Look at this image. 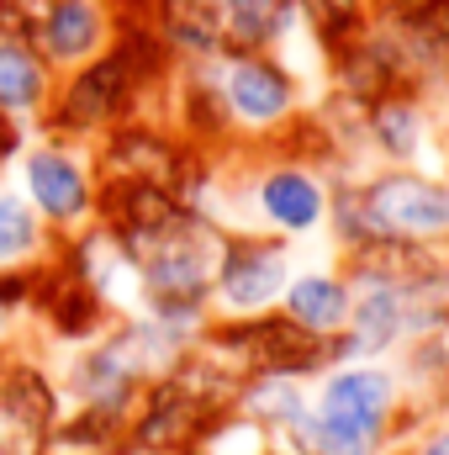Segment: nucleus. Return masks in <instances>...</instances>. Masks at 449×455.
Returning a JSON list of instances; mask_svg holds the SVG:
<instances>
[{
	"instance_id": "2eb2a0df",
	"label": "nucleus",
	"mask_w": 449,
	"mask_h": 455,
	"mask_svg": "<svg viewBox=\"0 0 449 455\" xmlns=\"http://www.w3.org/2000/svg\"><path fill=\"white\" fill-rule=\"evenodd\" d=\"M259 349H264V360L280 365V371H296V365H312V360H318V339L302 334V329H264V334H259Z\"/></svg>"
},
{
	"instance_id": "a211bd4d",
	"label": "nucleus",
	"mask_w": 449,
	"mask_h": 455,
	"mask_svg": "<svg viewBox=\"0 0 449 455\" xmlns=\"http://www.w3.org/2000/svg\"><path fill=\"white\" fill-rule=\"evenodd\" d=\"M423 455H449V429H445V435H434V440L423 445Z\"/></svg>"
},
{
	"instance_id": "4468645a",
	"label": "nucleus",
	"mask_w": 449,
	"mask_h": 455,
	"mask_svg": "<svg viewBox=\"0 0 449 455\" xmlns=\"http://www.w3.org/2000/svg\"><path fill=\"white\" fill-rule=\"evenodd\" d=\"M375 138L386 143V154H397V159H413L418 154V143H423V122L413 107H381L375 112Z\"/></svg>"
},
{
	"instance_id": "0eeeda50",
	"label": "nucleus",
	"mask_w": 449,
	"mask_h": 455,
	"mask_svg": "<svg viewBox=\"0 0 449 455\" xmlns=\"http://www.w3.org/2000/svg\"><path fill=\"white\" fill-rule=\"evenodd\" d=\"M286 291V254L280 249H243L223 270V302L232 313H259Z\"/></svg>"
},
{
	"instance_id": "423d86ee",
	"label": "nucleus",
	"mask_w": 449,
	"mask_h": 455,
	"mask_svg": "<svg viewBox=\"0 0 449 455\" xmlns=\"http://www.w3.org/2000/svg\"><path fill=\"white\" fill-rule=\"evenodd\" d=\"M223 96H227V107H232V116H243V122H254V127L280 122V116L291 112V80H286L275 64H259V59L227 64Z\"/></svg>"
},
{
	"instance_id": "20e7f679",
	"label": "nucleus",
	"mask_w": 449,
	"mask_h": 455,
	"mask_svg": "<svg viewBox=\"0 0 449 455\" xmlns=\"http://www.w3.org/2000/svg\"><path fill=\"white\" fill-rule=\"evenodd\" d=\"M365 223L397 238H439L449 233V186L423 175H386L365 191Z\"/></svg>"
},
{
	"instance_id": "f03ea898",
	"label": "nucleus",
	"mask_w": 449,
	"mask_h": 455,
	"mask_svg": "<svg viewBox=\"0 0 449 455\" xmlns=\"http://www.w3.org/2000/svg\"><path fill=\"white\" fill-rule=\"evenodd\" d=\"M169 32L191 48H248L280 32V0H175Z\"/></svg>"
},
{
	"instance_id": "39448f33",
	"label": "nucleus",
	"mask_w": 449,
	"mask_h": 455,
	"mask_svg": "<svg viewBox=\"0 0 449 455\" xmlns=\"http://www.w3.org/2000/svg\"><path fill=\"white\" fill-rule=\"evenodd\" d=\"M53 419V392L37 371H11L0 381V455H32Z\"/></svg>"
},
{
	"instance_id": "9d476101",
	"label": "nucleus",
	"mask_w": 449,
	"mask_h": 455,
	"mask_svg": "<svg viewBox=\"0 0 449 455\" xmlns=\"http://www.w3.org/2000/svg\"><path fill=\"white\" fill-rule=\"evenodd\" d=\"M37 32L53 59H85L101 43V5L96 0H53L37 16Z\"/></svg>"
},
{
	"instance_id": "1a4fd4ad",
	"label": "nucleus",
	"mask_w": 449,
	"mask_h": 455,
	"mask_svg": "<svg viewBox=\"0 0 449 455\" xmlns=\"http://www.w3.org/2000/svg\"><path fill=\"white\" fill-rule=\"evenodd\" d=\"M27 186H32V202L53 218H80L85 202H91V186H85V170L69 159V154H32L27 159Z\"/></svg>"
},
{
	"instance_id": "7ed1b4c3",
	"label": "nucleus",
	"mask_w": 449,
	"mask_h": 455,
	"mask_svg": "<svg viewBox=\"0 0 449 455\" xmlns=\"http://www.w3.org/2000/svg\"><path fill=\"white\" fill-rule=\"evenodd\" d=\"M138 243V270L159 286V291H175V297H191L212 281V265H217V243L201 233V228L180 223V218H164V223L132 233Z\"/></svg>"
},
{
	"instance_id": "f257e3e1",
	"label": "nucleus",
	"mask_w": 449,
	"mask_h": 455,
	"mask_svg": "<svg viewBox=\"0 0 449 455\" xmlns=\"http://www.w3.org/2000/svg\"><path fill=\"white\" fill-rule=\"evenodd\" d=\"M386 408H391V376L386 371H370V365L338 371L323 387L318 419H312V435H318L323 455H365L370 440L381 435Z\"/></svg>"
},
{
	"instance_id": "dca6fc26",
	"label": "nucleus",
	"mask_w": 449,
	"mask_h": 455,
	"mask_svg": "<svg viewBox=\"0 0 449 455\" xmlns=\"http://www.w3.org/2000/svg\"><path fill=\"white\" fill-rule=\"evenodd\" d=\"M32 238H37L32 212H27L16 196H0V259H16V254H27V249H32Z\"/></svg>"
},
{
	"instance_id": "f8f14e48",
	"label": "nucleus",
	"mask_w": 449,
	"mask_h": 455,
	"mask_svg": "<svg viewBox=\"0 0 449 455\" xmlns=\"http://www.w3.org/2000/svg\"><path fill=\"white\" fill-rule=\"evenodd\" d=\"M43 96V69L37 59L21 48V43H5L0 37V107L5 112H21Z\"/></svg>"
},
{
	"instance_id": "ddd939ff",
	"label": "nucleus",
	"mask_w": 449,
	"mask_h": 455,
	"mask_svg": "<svg viewBox=\"0 0 449 455\" xmlns=\"http://www.w3.org/2000/svg\"><path fill=\"white\" fill-rule=\"evenodd\" d=\"M397 329H402V297L391 291V286H375L365 302H359V313H354V334L365 349H375V344L397 339Z\"/></svg>"
},
{
	"instance_id": "9b49d317",
	"label": "nucleus",
	"mask_w": 449,
	"mask_h": 455,
	"mask_svg": "<svg viewBox=\"0 0 449 455\" xmlns=\"http://www.w3.org/2000/svg\"><path fill=\"white\" fill-rule=\"evenodd\" d=\"M286 307L302 329H338L349 318V291L334 275H296L286 281Z\"/></svg>"
},
{
	"instance_id": "6e6552de",
	"label": "nucleus",
	"mask_w": 449,
	"mask_h": 455,
	"mask_svg": "<svg viewBox=\"0 0 449 455\" xmlns=\"http://www.w3.org/2000/svg\"><path fill=\"white\" fill-rule=\"evenodd\" d=\"M259 207H264V218L275 228L307 233V228H318L328 196H323V186H318L307 170H275V175H264V186H259Z\"/></svg>"
},
{
	"instance_id": "f3484780",
	"label": "nucleus",
	"mask_w": 449,
	"mask_h": 455,
	"mask_svg": "<svg viewBox=\"0 0 449 455\" xmlns=\"http://www.w3.org/2000/svg\"><path fill=\"white\" fill-rule=\"evenodd\" d=\"M307 5H312V16H318L323 27H349L354 11H359V0H307Z\"/></svg>"
}]
</instances>
